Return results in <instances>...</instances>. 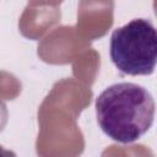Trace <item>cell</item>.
Returning <instances> with one entry per match:
<instances>
[{"instance_id": "cell-2", "label": "cell", "mask_w": 157, "mask_h": 157, "mask_svg": "<svg viewBox=\"0 0 157 157\" xmlns=\"http://www.w3.org/2000/svg\"><path fill=\"white\" fill-rule=\"evenodd\" d=\"M109 55L125 75H151L157 60V32L151 21L135 18L115 28L110 36Z\"/></svg>"}, {"instance_id": "cell-1", "label": "cell", "mask_w": 157, "mask_h": 157, "mask_svg": "<svg viewBox=\"0 0 157 157\" xmlns=\"http://www.w3.org/2000/svg\"><path fill=\"white\" fill-rule=\"evenodd\" d=\"M155 108L152 94L131 82L112 85L96 99L99 128L119 144H131L141 139L153 124Z\"/></svg>"}]
</instances>
